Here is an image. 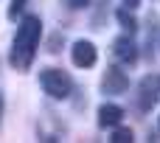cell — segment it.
<instances>
[{
	"label": "cell",
	"instance_id": "cell-6",
	"mask_svg": "<svg viewBox=\"0 0 160 143\" xmlns=\"http://www.w3.org/2000/svg\"><path fill=\"white\" fill-rule=\"evenodd\" d=\"M112 53H115V59H118V62L132 65V62L138 59V45H135L129 37H118V39L112 42Z\"/></svg>",
	"mask_w": 160,
	"mask_h": 143
},
{
	"label": "cell",
	"instance_id": "cell-13",
	"mask_svg": "<svg viewBox=\"0 0 160 143\" xmlns=\"http://www.w3.org/2000/svg\"><path fill=\"white\" fill-rule=\"evenodd\" d=\"M0 112H3V98H0Z\"/></svg>",
	"mask_w": 160,
	"mask_h": 143
},
{
	"label": "cell",
	"instance_id": "cell-2",
	"mask_svg": "<svg viewBox=\"0 0 160 143\" xmlns=\"http://www.w3.org/2000/svg\"><path fill=\"white\" fill-rule=\"evenodd\" d=\"M39 84H42V90H45L51 98H68L70 90H73V79H70L65 70H59V67L42 70V73H39Z\"/></svg>",
	"mask_w": 160,
	"mask_h": 143
},
{
	"label": "cell",
	"instance_id": "cell-8",
	"mask_svg": "<svg viewBox=\"0 0 160 143\" xmlns=\"http://www.w3.org/2000/svg\"><path fill=\"white\" fill-rule=\"evenodd\" d=\"M118 22H121V28H127L129 34L138 28V22H135V17L132 14H127V11H118Z\"/></svg>",
	"mask_w": 160,
	"mask_h": 143
},
{
	"label": "cell",
	"instance_id": "cell-3",
	"mask_svg": "<svg viewBox=\"0 0 160 143\" xmlns=\"http://www.w3.org/2000/svg\"><path fill=\"white\" fill-rule=\"evenodd\" d=\"M70 56H73V65H76V67H93V65H96V59H98L96 45H93V42H87V39L73 42Z\"/></svg>",
	"mask_w": 160,
	"mask_h": 143
},
{
	"label": "cell",
	"instance_id": "cell-1",
	"mask_svg": "<svg viewBox=\"0 0 160 143\" xmlns=\"http://www.w3.org/2000/svg\"><path fill=\"white\" fill-rule=\"evenodd\" d=\"M39 37H42V22H39V17L28 14V17L20 22L17 34H14L11 65H14L17 70H25V67L31 65V59H34V51H37V45H39Z\"/></svg>",
	"mask_w": 160,
	"mask_h": 143
},
{
	"label": "cell",
	"instance_id": "cell-14",
	"mask_svg": "<svg viewBox=\"0 0 160 143\" xmlns=\"http://www.w3.org/2000/svg\"><path fill=\"white\" fill-rule=\"evenodd\" d=\"M158 126H160V118H158Z\"/></svg>",
	"mask_w": 160,
	"mask_h": 143
},
{
	"label": "cell",
	"instance_id": "cell-4",
	"mask_svg": "<svg viewBox=\"0 0 160 143\" xmlns=\"http://www.w3.org/2000/svg\"><path fill=\"white\" fill-rule=\"evenodd\" d=\"M101 87H104V93L121 96V93H127V90H129V79H127V73H124V70H118V67H107Z\"/></svg>",
	"mask_w": 160,
	"mask_h": 143
},
{
	"label": "cell",
	"instance_id": "cell-12",
	"mask_svg": "<svg viewBox=\"0 0 160 143\" xmlns=\"http://www.w3.org/2000/svg\"><path fill=\"white\" fill-rule=\"evenodd\" d=\"M84 3H87V0H70V6H73V8H82Z\"/></svg>",
	"mask_w": 160,
	"mask_h": 143
},
{
	"label": "cell",
	"instance_id": "cell-7",
	"mask_svg": "<svg viewBox=\"0 0 160 143\" xmlns=\"http://www.w3.org/2000/svg\"><path fill=\"white\" fill-rule=\"evenodd\" d=\"M124 121V110L118 104H101L98 107V124L101 126H118Z\"/></svg>",
	"mask_w": 160,
	"mask_h": 143
},
{
	"label": "cell",
	"instance_id": "cell-5",
	"mask_svg": "<svg viewBox=\"0 0 160 143\" xmlns=\"http://www.w3.org/2000/svg\"><path fill=\"white\" fill-rule=\"evenodd\" d=\"M158 90H160V76H146V79L141 81V96H138V107H141L143 112L155 107V101H158Z\"/></svg>",
	"mask_w": 160,
	"mask_h": 143
},
{
	"label": "cell",
	"instance_id": "cell-9",
	"mask_svg": "<svg viewBox=\"0 0 160 143\" xmlns=\"http://www.w3.org/2000/svg\"><path fill=\"white\" fill-rule=\"evenodd\" d=\"M110 141H112V143H129V141H132V129H115Z\"/></svg>",
	"mask_w": 160,
	"mask_h": 143
},
{
	"label": "cell",
	"instance_id": "cell-11",
	"mask_svg": "<svg viewBox=\"0 0 160 143\" xmlns=\"http://www.w3.org/2000/svg\"><path fill=\"white\" fill-rule=\"evenodd\" d=\"M124 6H127V8H138V6H141V0H124Z\"/></svg>",
	"mask_w": 160,
	"mask_h": 143
},
{
	"label": "cell",
	"instance_id": "cell-10",
	"mask_svg": "<svg viewBox=\"0 0 160 143\" xmlns=\"http://www.w3.org/2000/svg\"><path fill=\"white\" fill-rule=\"evenodd\" d=\"M22 8H25V0H11V8H8V17L14 20V17H17V14L22 11Z\"/></svg>",
	"mask_w": 160,
	"mask_h": 143
}]
</instances>
